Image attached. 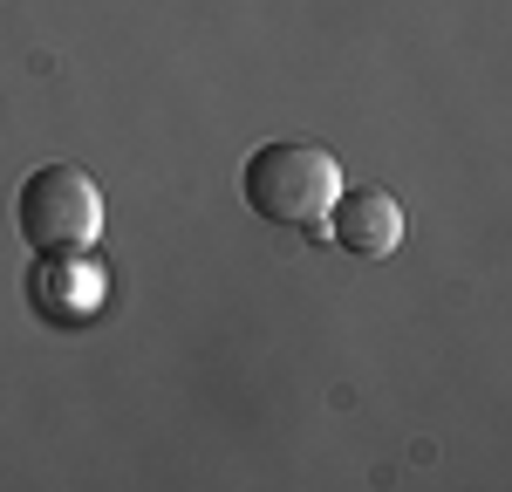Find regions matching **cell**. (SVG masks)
I'll list each match as a JSON object with an SVG mask.
<instances>
[{
  "label": "cell",
  "instance_id": "1",
  "mask_svg": "<svg viewBox=\"0 0 512 492\" xmlns=\"http://www.w3.org/2000/svg\"><path fill=\"white\" fill-rule=\"evenodd\" d=\"M349 178H342V164L328 144H308V137H274V144H260L253 158L239 164V199L253 205L267 226H321L328 219V205L342 192Z\"/></svg>",
  "mask_w": 512,
  "mask_h": 492
},
{
  "label": "cell",
  "instance_id": "2",
  "mask_svg": "<svg viewBox=\"0 0 512 492\" xmlns=\"http://www.w3.org/2000/svg\"><path fill=\"white\" fill-rule=\"evenodd\" d=\"M14 226L35 253H89L103 233V192L82 164H41L14 192Z\"/></svg>",
  "mask_w": 512,
  "mask_h": 492
},
{
  "label": "cell",
  "instance_id": "3",
  "mask_svg": "<svg viewBox=\"0 0 512 492\" xmlns=\"http://www.w3.org/2000/svg\"><path fill=\"white\" fill-rule=\"evenodd\" d=\"M321 226H328V240L342 246V253L390 260L396 246H403V205H396L383 185H342Z\"/></svg>",
  "mask_w": 512,
  "mask_h": 492
},
{
  "label": "cell",
  "instance_id": "4",
  "mask_svg": "<svg viewBox=\"0 0 512 492\" xmlns=\"http://www.w3.org/2000/svg\"><path fill=\"white\" fill-rule=\"evenodd\" d=\"M28 301H35L41 322L76 328L103 308V267L89 253H41L28 267Z\"/></svg>",
  "mask_w": 512,
  "mask_h": 492
}]
</instances>
